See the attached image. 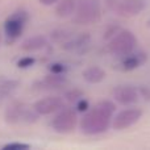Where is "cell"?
<instances>
[{"instance_id":"obj_8","label":"cell","mask_w":150,"mask_h":150,"mask_svg":"<svg viewBox=\"0 0 150 150\" xmlns=\"http://www.w3.org/2000/svg\"><path fill=\"white\" fill-rule=\"evenodd\" d=\"M28 20V15L24 11H20V12H16L5 21V34H7L8 40L11 41H15L16 38L20 37V34L23 33L24 26H25V23Z\"/></svg>"},{"instance_id":"obj_22","label":"cell","mask_w":150,"mask_h":150,"mask_svg":"<svg viewBox=\"0 0 150 150\" xmlns=\"http://www.w3.org/2000/svg\"><path fill=\"white\" fill-rule=\"evenodd\" d=\"M28 148H29V146L25 145V144L13 142V144H8V145H5L3 149H9V150H12V149H28Z\"/></svg>"},{"instance_id":"obj_20","label":"cell","mask_w":150,"mask_h":150,"mask_svg":"<svg viewBox=\"0 0 150 150\" xmlns=\"http://www.w3.org/2000/svg\"><path fill=\"white\" fill-rule=\"evenodd\" d=\"M49 69L53 74H63L67 70V67H65V65H62V63H53V65H50Z\"/></svg>"},{"instance_id":"obj_6","label":"cell","mask_w":150,"mask_h":150,"mask_svg":"<svg viewBox=\"0 0 150 150\" xmlns=\"http://www.w3.org/2000/svg\"><path fill=\"white\" fill-rule=\"evenodd\" d=\"M142 117V111L138 108H127L112 117V128L115 130H125L136 125Z\"/></svg>"},{"instance_id":"obj_25","label":"cell","mask_w":150,"mask_h":150,"mask_svg":"<svg viewBox=\"0 0 150 150\" xmlns=\"http://www.w3.org/2000/svg\"><path fill=\"white\" fill-rule=\"evenodd\" d=\"M146 28H149V29H150V18H149L148 21H146Z\"/></svg>"},{"instance_id":"obj_7","label":"cell","mask_w":150,"mask_h":150,"mask_svg":"<svg viewBox=\"0 0 150 150\" xmlns=\"http://www.w3.org/2000/svg\"><path fill=\"white\" fill-rule=\"evenodd\" d=\"M37 113L36 111H30L28 109L24 104L16 103L12 104L11 107H8L7 112H5V119L8 122H18V121H36L37 120Z\"/></svg>"},{"instance_id":"obj_14","label":"cell","mask_w":150,"mask_h":150,"mask_svg":"<svg viewBox=\"0 0 150 150\" xmlns=\"http://www.w3.org/2000/svg\"><path fill=\"white\" fill-rule=\"evenodd\" d=\"M78 0H58L55 7V15L61 18H67L74 15Z\"/></svg>"},{"instance_id":"obj_3","label":"cell","mask_w":150,"mask_h":150,"mask_svg":"<svg viewBox=\"0 0 150 150\" xmlns=\"http://www.w3.org/2000/svg\"><path fill=\"white\" fill-rule=\"evenodd\" d=\"M100 4L98 0H78L73 21L79 25H90L100 20Z\"/></svg>"},{"instance_id":"obj_19","label":"cell","mask_w":150,"mask_h":150,"mask_svg":"<svg viewBox=\"0 0 150 150\" xmlns=\"http://www.w3.org/2000/svg\"><path fill=\"white\" fill-rule=\"evenodd\" d=\"M82 91L79 90H73V91H69V92H66V99L70 101H78L80 98H82Z\"/></svg>"},{"instance_id":"obj_5","label":"cell","mask_w":150,"mask_h":150,"mask_svg":"<svg viewBox=\"0 0 150 150\" xmlns=\"http://www.w3.org/2000/svg\"><path fill=\"white\" fill-rule=\"evenodd\" d=\"M78 125V115L73 108H62L52 120V128L57 133L67 134Z\"/></svg>"},{"instance_id":"obj_13","label":"cell","mask_w":150,"mask_h":150,"mask_svg":"<svg viewBox=\"0 0 150 150\" xmlns=\"http://www.w3.org/2000/svg\"><path fill=\"white\" fill-rule=\"evenodd\" d=\"M82 76H83V79H84L87 83H90V84H99V83H101L104 79H105L107 73L103 67H100V66L92 65V66H88L87 69L83 70Z\"/></svg>"},{"instance_id":"obj_15","label":"cell","mask_w":150,"mask_h":150,"mask_svg":"<svg viewBox=\"0 0 150 150\" xmlns=\"http://www.w3.org/2000/svg\"><path fill=\"white\" fill-rule=\"evenodd\" d=\"M46 45L47 41L44 36H33L23 42L21 49L25 50V52H37V50L44 49Z\"/></svg>"},{"instance_id":"obj_2","label":"cell","mask_w":150,"mask_h":150,"mask_svg":"<svg viewBox=\"0 0 150 150\" xmlns=\"http://www.w3.org/2000/svg\"><path fill=\"white\" fill-rule=\"evenodd\" d=\"M137 46V37L128 29H120L109 38L107 50L115 57H122L128 53L133 52Z\"/></svg>"},{"instance_id":"obj_10","label":"cell","mask_w":150,"mask_h":150,"mask_svg":"<svg viewBox=\"0 0 150 150\" xmlns=\"http://www.w3.org/2000/svg\"><path fill=\"white\" fill-rule=\"evenodd\" d=\"M113 98L121 105H133L140 100V91L130 84L117 86L113 90Z\"/></svg>"},{"instance_id":"obj_24","label":"cell","mask_w":150,"mask_h":150,"mask_svg":"<svg viewBox=\"0 0 150 150\" xmlns=\"http://www.w3.org/2000/svg\"><path fill=\"white\" fill-rule=\"evenodd\" d=\"M58 0H40V3L41 4H44V5H52V4H54V3H57Z\"/></svg>"},{"instance_id":"obj_11","label":"cell","mask_w":150,"mask_h":150,"mask_svg":"<svg viewBox=\"0 0 150 150\" xmlns=\"http://www.w3.org/2000/svg\"><path fill=\"white\" fill-rule=\"evenodd\" d=\"M63 105H65V101L59 96H46L44 99L37 100L33 105V109L41 116H47L62 109Z\"/></svg>"},{"instance_id":"obj_18","label":"cell","mask_w":150,"mask_h":150,"mask_svg":"<svg viewBox=\"0 0 150 150\" xmlns=\"http://www.w3.org/2000/svg\"><path fill=\"white\" fill-rule=\"evenodd\" d=\"M34 62H36V59L32 57H24L21 58L20 61L17 62V66L21 69H26V67H30V66L34 65Z\"/></svg>"},{"instance_id":"obj_1","label":"cell","mask_w":150,"mask_h":150,"mask_svg":"<svg viewBox=\"0 0 150 150\" xmlns=\"http://www.w3.org/2000/svg\"><path fill=\"white\" fill-rule=\"evenodd\" d=\"M116 111V105L109 100H101L86 111L80 120V130L87 136H96L107 132L111 127L112 117Z\"/></svg>"},{"instance_id":"obj_16","label":"cell","mask_w":150,"mask_h":150,"mask_svg":"<svg viewBox=\"0 0 150 150\" xmlns=\"http://www.w3.org/2000/svg\"><path fill=\"white\" fill-rule=\"evenodd\" d=\"M66 78L63 74H52L47 75L44 80L41 82V86L44 88H61L62 86L66 84Z\"/></svg>"},{"instance_id":"obj_17","label":"cell","mask_w":150,"mask_h":150,"mask_svg":"<svg viewBox=\"0 0 150 150\" xmlns=\"http://www.w3.org/2000/svg\"><path fill=\"white\" fill-rule=\"evenodd\" d=\"M73 36L70 30L67 29H58V30H54L52 34V38L54 40L55 42H59V44H63L65 41H67L70 37Z\"/></svg>"},{"instance_id":"obj_21","label":"cell","mask_w":150,"mask_h":150,"mask_svg":"<svg viewBox=\"0 0 150 150\" xmlns=\"http://www.w3.org/2000/svg\"><path fill=\"white\" fill-rule=\"evenodd\" d=\"M76 108H78V111H80V112H86L90 108V103H88L86 99L80 98L79 100L76 101Z\"/></svg>"},{"instance_id":"obj_4","label":"cell","mask_w":150,"mask_h":150,"mask_svg":"<svg viewBox=\"0 0 150 150\" xmlns=\"http://www.w3.org/2000/svg\"><path fill=\"white\" fill-rule=\"evenodd\" d=\"M105 5L121 17H134L146 8V0H105Z\"/></svg>"},{"instance_id":"obj_12","label":"cell","mask_w":150,"mask_h":150,"mask_svg":"<svg viewBox=\"0 0 150 150\" xmlns=\"http://www.w3.org/2000/svg\"><path fill=\"white\" fill-rule=\"evenodd\" d=\"M90 41H91L90 33H80L76 34V36L73 34L67 41L63 42L62 47L65 50H69V52H80L82 49H86L90 45Z\"/></svg>"},{"instance_id":"obj_9","label":"cell","mask_w":150,"mask_h":150,"mask_svg":"<svg viewBox=\"0 0 150 150\" xmlns=\"http://www.w3.org/2000/svg\"><path fill=\"white\" fill-rule=\"evenodd\" d=\"M148 61V54L145 50H133V52L128 53V54L120 57L119 69L121 71H133L136 69L144 66Z\"/></svg>"},{"instance_id":"obj_23","label":"cell","mask_w":150,"mask_h":150,"mask_svg":"<svg viewBox=\"0 0 150 150\" xmlns=\"http://www.w3.org/2000/svg\"><path fill=\"white\" fill-rule=\"evenodd\" d=\"M140 92H141V96H142L145 100H149L150 101V87H146V86H144V87H141Z\"/></svg>"}]
</instances>
